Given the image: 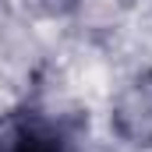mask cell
I'll list each match as a JSON object with an SVG mask.
<instances>
[{
	"instance_id": "cell-1",
	"label": "cell",
	"mask_w": 152,
	"mask_h": 152,
	"mask_svg": "<svg viewBox=\"0 0 152 152\" xmlns=\"http://www.w3.org/2000/svg\"><path fill=\"white\" fill-rule=\"evenodd\" d=\"M113 131L134 149H152V71L131 78L113 99Z\"/></svg>"
},
{
	"instance_id": "cell-2",
	"label": "cell",
	"mask_w": 152,
	"mask_h": 152,
	"mask_svg": "<svg viewBox=\"0 0 152 152\" xmlns=\"http://www.w3.org/2000/svg\"><path fill=\"white\" fill-rule=\"evenodd\" d=\"M0 152H75L71 138L39 113H0Z\"/></svg>"
},
{
	"instance_id": "cell-3",
	"label": "cell",
	"mask_w": 152,
	"mask_h": 152,
	"mask_svg": "<svg viewBox=\"0 0 152 152\" xmlns=\"http://www.w3.org/2000/svg\"><path fill=\"white\" fill-rule=\"evenodd\" d=\"M71 4H75V0H46V7H50V11H67Z\"/></svg>"
}]
</instances>
